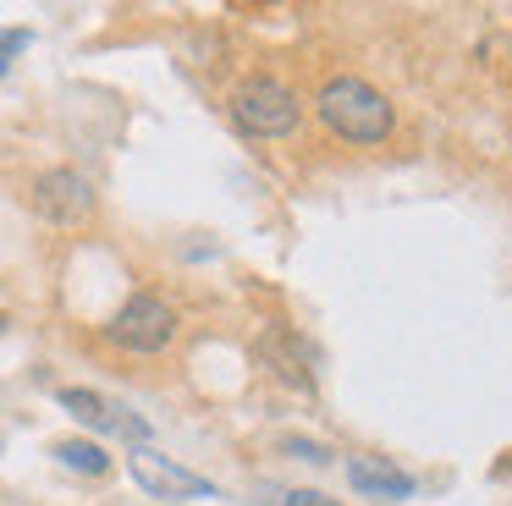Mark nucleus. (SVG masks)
I'll return each instance as SVG.
<instances>
[{
	"mask_svg": "<svg viewBox=\"0 0 512 506\" xmlns=\"http://www.w3.org/2000/svg\"><path fill=\"white\" fill-rule=\"evenodd\" d=\"M320 121L331 132H342V138H353V143H380L391 132V121H397V110H391V99L380 94L375 83H364V77H331V83L320 88Z\"/></svg>",
	"mask_w": 512,
	"mask_h": 506,
	"instance_id": "nucleus-1",
	"label": "nucleus"
},
{
	"mask_svg": "<svg viewBox=\"0 0 512 506\" xmlns=\"http://www.w3.org/2000/svg\"><path fill=\"white\" fill-rule=\"evenodd\" d=\"M232 116L254 138H287L298 127V94L287 83H276V77H248L232 94Z\"/></svg>",
	"mask_w": 512,
	"mask_h": 506,
	"instance_id": "nucleus-2",
	"label": "nucleus"
},
{
	"mask_svg": "<svg viewBox=\"0 0 512 506\" xmlns=\"http://www.w3.org/2000/svg\"><path fill=\"white\" fill-rule=\"evenodd\" d=\"M171 336H177V314L155 292L127 297L111 314V325H105V341H116L122 352H160V347H171Z\"/></svg>",
	"mask_w": 512,
	"mask_h": 506,
	"instance_id": "nucleus-3",
	"label": "nucleus"
},
{
	"mask_svg": "<svg viewBox=\"0 0 512 506\" xmlns=\"http://www.w3.org/2000/svg\"><path fill=\"white\" fill-rule=\"evenodd\" d=\"M28 204H34V215L45 220V226H83V220L94 215V182L83 171H72V165H56V171L34 176V193H28Z\"/></svg>",
	"mask_w": 512,
	"mask_h": 506,
	"instance_id": "nucleus-4",
	"label": "nucleus"
},
{
	"mask_svg": "<svg viewBox=\"0 0 512 506\" xmlns=\"http://www.w3.org/2000/svg\"><path fill=\"white\" fill-rule=\"evenodd\" d=\"M56 402L67 407V413L78 418V424L100 429V435H122V440H133V446H149V424H144V418L127 413V407H116V402H105L100 391H83V385H61Z\"/></svg>",
	"mask_w": 512,
	"mask_h": 506,
	"instance_id": "nucleus-5",
	"label": "nucleus"
},
{
	"mask_svg": "<svg viewBox=\"0 0 512 506\" xmlns=\"http://www.w3.org/2000/svg\"><path fill=\"white\" fill-rule=\"evenodd\" d=\"M127 468H133V479L144 484L149 495H160V501H188V495H215V484L204 479V473L177 468V462H171V457H160L155 446H133Z\"/></svg>",
	"mask_w": 512,
	"mask_h": 506,
	"instance_id": "nucleus-6",
	"label": "nucleus"
},
{
	"mask_svg": "<svg viewBox=\"0 0 512 506\" xmlns=\"http://www.w3.org/2000/svg\"><path fill=\"white\" fill-rule=\"evenodd\" d=\"M347 484L358 495H375V501H408L413 495V473L391 468L386 457H353L347 462Z\"/></svg>",
	"mask_w": 512,
	"mask_h": 506,
	"instance_id": "nucleus-7",
	"label": "nucleus"
},
{
	"mask_svg": "<svg viewBox=\"0 0 512 506\" xmlns=\"http://www.w3.org/2000/svg\"><path fill=\"white\" fill-rule=\"evenodd\" d=\"M50 457H56L61 468H72V473H89V479H100V473L111 468L105 446H94V440H56V446H50Z\"/></svg>",
	"mask_w": 512,
	"mask_h": 506,
	"instance_id": "nucleus-8",
	"label": "nucleus"
},
{
	"mask_svg": "<svg viewBox=\"0 0 512 506\" xmlns=\"http://www.w3.org/2000/svg\"><path fill=\"white\" fill-rule=\"evenodd\" d=\"M28 44H34V33H28V28H0V77L12 72V55H23Z\"/></svg>",
	"mask_w": 512,
	"mask_h": 506,
	"instance_id": "nucleus-9",
	"label": "nucleus"
},
{
	"mask_svg": "<svg viewBox=\"0 0 512 506\" xmlns=\"http://www.w3.org/2000/svg\"><path fill=\"white\" fill-rule=\"evenodd\" d=\"M281 506H342V501H331V495H320V490H287Z\"/></svg>",
	"mask_w": 512,
	"mask_h": 506,
	"instance_id": "nucleus-10",
	"label": "nucleus"
},
{
	"mask_svg": "<svg viewBox=\"0 0 512 506\" xmlns=\"http://www.w3.org/2000/svg\"><path fill=\"white\" fill-rule=\"evenodd\" d=\"M287 451H292V457H303V462H331V451L314 446V440H287Z\"/></svg>",
	"mask_w": 512,
	"mask_h": 506,
	"instance_id": "nucleus-11",
	"label": "nucleus"
},
{
	"mask_svg": "<svg viewBox=\"0 0 512 506\" xmlns=\"http://www.w3.org/2000/svg\"><path fill=\"white\" fill-rule=\"evenodd\" d=\"M0 330H6V314H0Z\"/></svg>",
	"mask_w": 512,
	"mask_h": 506,
	"instance_id": "nucleus-12",
	"label": "nucleus"
}]
</instances>
